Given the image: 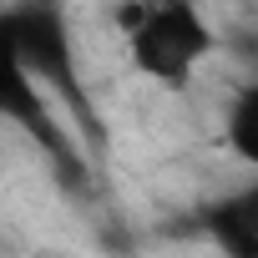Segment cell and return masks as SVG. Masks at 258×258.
<instances>
[{
  "mask_svg": "<svg viewBox=\"0 0 258 258\" xmlns=\"http://www.w3.org/2000/svg\"><path fill=\"white\" fill-rule=\"evenodd\" d=\"M41 258H66V253H41Z\"/></svg>",
  "mask_w": 258,
  "mask_h": 258,
  "instance_id": "5",
  "label": "cell"
},
{
  "mask_svg": "<svg viewBox=\"0 0 258 258\" xmlns=\"http://www.w3.org/2000/svg\"><path fill=\"white\" fill-rule=\"evenodd\" d=\"M121 51L142 81L162 91H187L208 66V56L218 51V31L198 6L162 0V6H142L121 16Z\"/></svg>",
  "mask_w": 258,
  "mask_h": 258,
  "instance_id": "1",
  "label": "cell"
},
{
  "mask_svg": "<svg viewBox=\"0 0 258 258\" xmlns=\"http://www.w3.org/2000/svg\"><path fill=\"white\" fill-rule=\"evenodd\" d=\"M11 41V66H21L36 86H51L61 96H71L76 106H86V91L76 81V46L66 31V16L51 6H26V11H6L0 21Z\"/></svg>",
  "mask_w": 258,
  "mask_h": 258,
  "instance_id": "2",
  "label": "cell"
},
{
  "mask_svg": "<svg viewBox=\"0 0 258 258\" xmlns=\"http://www.w3.org/2000/svg\"><path fill=\"white\" fill-rule=\"evenodd\" d=\"M203 223L223 258H258V177H253V187L218 198Z\"/></svg>",
  "mask_w": 258,
  "mask_h": 258,
  "instance_id": "3",
  "label": "cell"
},
{
  "mask_svg": "<svg viewBox=\"0 0 258 258\" xmlns=\"http://www.w3.org/2000/svg\"><path fill=\"white\" fill-rule=\"evenodd\" d=\"M223 147L258 177V76H248L223 106Z\"/></svg>",
  "mask_w": 258,
  "mask_h": 258,
  "instance_id": "4",
  "label": "cell"
}]
</instances>
